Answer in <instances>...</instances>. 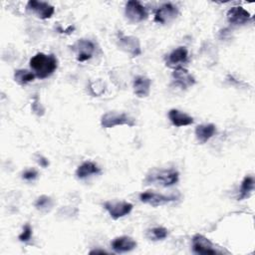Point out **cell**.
I'll return each instance as SVG.
<instances>
[{
    "instance_id": "1",
    "label": "cell",
    "mask_w": 255,
    "mask_h": 255,
    "mask_svg": "<svg viewBox=\"0 0 255 255\" xmlns=\"http://www.w3.org/2000/svg\"><path fill=\"white\" fill-rule=\"evenodd\" d=\"M30 68L39 79H46L50 77L58 68V60L53 55H46L44 53H37L30 59Z\"/></svg>"
},
{
    "instance_id": "2",
    "label": "cell",
    "mask_w": 255,
    "mask_h": 255,
    "mask_svg": "<svg viewBox=\"0 0 255 255\" xmlns=\"http://www.w3.org/2000/svg\"><path fill=\"white\" fill-rule=\"evenodd\" d=\"M179 173L175 169H153L145 177L146 184H155L163 187H169L177 183Z\"/></svg>"
},
{
    "instance_id": "3",
    "label": "cell",
    "mask_w": 255,
    "mask_h": 255,
    "mask_svg": "<svg viewBox=\"0 0 255 255\" xmlns=\"http://www.w3.org/2000/svg\"><path fill=\"white\" fill-rule=\"evenodd\" d=\"M123 125L133 127L135 125V122L132 118H130L125 113L109 112L103 115L101 118V126L104 128H110L116 126H123Z\"/></svg>"
},
{
    "instance_id": "4",
    "label": "cell",
    "mask_w": 255,
    "mask_h": 255,
    "mask_svg": "<svg viewBox=\"0 0 255 255\" xmlns=\"http://www.w3.org/2000/svg\"><path fill=\"white\" fill-rule=\"evenodd\" d=\"M125 15L130 23H139L146 19L147 12L140 2L135 0L128 1L125 7Z\"/></svg>"
},
{
    "instance_id": "5",
    "label": "cell",
    "mask_w": 255,
    "mask_h": 255,
    "mask_svg": "<svg viewBox=\"0 0 255 255\" xmlns=\"http://www.w3.org/2000/svg\"><path fill=\"white\" fill-rule=\"evenodd\" d=\"M104 207L112 218L119 219L129 214L133 206L131 203L127 201H106L104 203Z\"/></svg>"
},
{
    "instance_id": "6",
    "label": "cell",
    "mask_w": 255,
    "mask_h": 255,
    "mask_svg": "<svg viewBox=\"0 0 255 255\" xmlns=\"http://www.w3.org/2000/svg\"><path fill=\"white\" fill-rule=\"evenodd\" d=\"M178 16V8L171 3L162 4L154 14V22L158 24H168Z\"/></svg>"
},
{
    "instance_id": "7",
    "label": "cell",
    "mask_w": 255,
    "mask_h": 255,
    "mask_svg": "<svg viewBox=\"0 0 255 255\" xmlns=\"http://www.w3.org/2000/svg\"><path fill=\"white\" fill-rule=\"evenodd\" d=\"M139 199L141 202L149 204L153 207L164 205L166 203L172 202L177 199L176 195H164L161 193H156L152 191H145L139 194Z\"/></svg>"
},
{
    "instance_id": "8",
    "label": "cell",
    "mask_w": 255,
    "mask_h": 255,
    "mask_svg": "<svg viewBox=\"0 0 255 255\" xmlns=\"http://www.w3.org/2000/svg\"><path fill=\"white\" fill-rule=\"evenodd\" d=\"M26 8L28 11H31L34 14H36L37 17H39L40 19H49L53 16L55 12L54 6L50 5L47 2L37 0L28 1Z\"/></svg>"
},
{
    "instance_id": "9",
    "label": "cell",
    "mask_w": 255,
    "mask_h": 255,
    "mask_svg": "<svg viewBox=\"0 0 255 255\" xmlns=\"http://www.w3.org/2000/svg\"><path fill=\"white\" fill-rule=\"evenodd\" d=\"M74 50L77 53V60L79 62H85L93 58L96 52L95 44L87 39H81L73 46Z\"/></svg>"
},
{
    "instance_id": "10",
    "label": "cell",
    "mask_w": 255,
    "mask_h": 255,
    "mask_svg": "<svg viewBox=\"0 0 255 255\" xmlns=\"http://www.w3.org/2000/svg\"><path fill=\"white\" fill-rule=\"evenodd\" d=\"M192 250L194 253L201 255L218 253L212 242L202 234H195L192 237Z\"/></svg>"
},
{
    "instance_id": "11",
    "label": "cell",
    "mask_w": 255,
    "mask_h": 255,
    "mask_svg": "<svg viewBox=\"0 0 255 255\" xmlns=\"http://www.w3.org/2000/svg\"><path fill=\"white\" fill-rule=\"evenodd\" d=\"M226 16H227L228 22L234 26L244 25L247 22H249L252 18L251 14L241 6L231 7L227 11Z\"/></svg>"
},
{
    "instance_id": "12",
    "label": "cell",
    "mask_w": 255,
    "mask_h": 255,
    "mask_svg": "<svg viewBox=\"0 0 255 255\" xmlns=\"http://www.w3.org/2000/svg\"><path fill=\"white\" fill-rule=\"evenodd\" d=\"M173 83L181 89H187L195 84L194 77L183 67H178L171 74Z\"/></svg>"
},
{
    "instance_id": "13",
    "label": "cell",
    "mask_w": 255,
    "mask_h": 255,
    "mask_svg": "<svg viewBox=\"0 0 255 255\" xmlns=\"http://www.w3.org/2000/svg\"><path fill=\"white\" fill-rule=\"evenodd\" d=\"M119 46L122 50L129 54L131 57H136L140 55V43L136 37L133 36H124L119 37Z\"/></svg>"
},
{
    "instance_id": "14",
    "label": "cell",
    "mask_w": 255,
    "mask_h": 255,
    "mask_svg": "<svg viewBox=\"0 0 255 255\" xmlns=\"http://www.w3.org/2000/svg\"><path fill=\"white\" fill-rule=\"evenodd\" d=\"M188 60V51L185 47H178L168 54L166 58V66L169 68L176 69L181 67L182 64L186 63Z\"/></svg>"
},
{
    "instance_id": "15",
    "label": "cell",
    "mask_w": 255,
    "mask_h": 255,
    "mask_svg": "<svg viewBox=\"0 0 255 255\" xmlns=\"http://www.w3.org/2000/svg\"><path fill=\"white\" fill-rule=\"evenodd\" d=\"M112 248L115 252L117 253H125V252H129L133 250L136 247V241H134L131 237L123 235L116 237L112 243Z\"/></svg>"
},
{
    "instance_id": "16",
    "label": "cell",
    "mask_w": 255,
    "mask_h": 255,
    "mask_svg": "<svg viewBox=\"0 0 255 255\" xmlns=\"http://www.w3.org/2000/svg\"><path fill=\"white\" fill-rule=\"evenodd\" d=\"M151 80L145 76H136L132 82L133 93L138 98H145L150 93Z\"/></svg>"
},
{
    "instance_id": "17",
    "label": "cell",
    "mask_w": 255,
    "mask_h": 255,
    "mask_svg": "<svg viewBox=\"0 0 255 255\" xmlns=\"http://www.w3.org/2000/svg\"><path fill=\"white\" fill-rule=\"evenodd\" d=\"M168 119L171 122V124L175 127H185L193 124V118L190 117L189 115L176 110V109H171L168 112Z\"/></svg>"
},
{
    "instance_id": "18",
    "label": "cell",
    "mask_w": 255,
    "mask_h": 255,
    "mask_svg": "<svg viewBox=\"0 0 255 255\" xmlns=\"http://www.w3.org/2000/svg\"><path fill=\"white\" fill-rule=\"evenodd\" d=\"M216 132V127L213 124H203L195 128V137L200 143H205Z\"/></svg>"
},
{
    "instance_id": "19",
    "label": "cell",
    "mask_w": 255,
    "mask_h": 255,
    "mask_svg": "<svg viewBox=\"0 0 255 255\" xmlns=\"http://www.w3.org/2000/svg\"><path fill=\"white\" fill-rule=\"evenodd\" d=\"M101 173V168L93 161H85L78 166L76 170V176L80 179L87 178L91 175H97Z\"/></svg>"
},
{
    "instance_id": "20",
    "label": "cell",
    "mask_w": 255,
    "mask_h": 255,
    "mask_svg": "<svg viewBox=\"0 0 255 255\" xmlns=\"http://www.w3.org/2000/svg\"><path fill=\"white\" fill-rule=\"evenodd\" d=\"M253 189H254V178L250 175L245 176L241 182L238 198L240 200H242V199L249 197V195L251 194Z\"/></svg>"
},
{
    "instance_id": "21",
    "label": "cell",
    "mask_w": 255,
    "mask_h": 255,
    "mask_svg": "<svg viewBox=\"0 0 255 255\" xmlns=\"http://www.w3.org/2000/svg\"><path fill=\"white\" fill-rule=\"evenodd\" d=\"M36 75L28 70H24V69H19L16 70L14 73V80L15 82H17L19 85H27L28 83H31L35 80Z\"/></svg>"
},
{
    "instance_id": "22",
    "label": "cell",
    "mask_w": 255,
    "mask_h": 255,
    "mask_svg": "<svg viewBox=\"0 0 255 255\" xmlns=\"http://www.w3.org/2000/svg\"><path fill=\"white\" fill-rule=\"evenodd\" d=\"M168 234V231L166 228L162 227V226H157V227H153V228H149L146 230L145 232V236L152 241H158V240H163L164 238H166Z\"/></svg>"
},
{
    "instance_id": "23",
    "label": "cell",
    "mask_w": 255,
    "mask_h": 255,
    "mask_svg": "<svg viewBox=\"0 0 255 255\" xmlns=\"http://www.w3.org/2000/svg\"><path fill=\"white\" fill-rule=\"evenodd\" d=\"M35 207L39 210H43V209H48L50 207H52L53 202L51 197L47 196V195H41L40 197H38L34 203Z\"/></svg>"
},
{
    "instance_id": "24",
    "label": "cell",
    "mask_w": 255,
    "mask_h": 255,
    "mask_svg": "<svg viewBox=\"0 0 255 255\" xmlns=\"http://www.w3.org/2000/svg\"><path fill=\"white\" fill-rule=\"evenodd\" d=\"M32 234H33V230H32V227L29 223L25 224V226L23 227V230L21 232V234L18 236L19 240L21 242H29L31 240V237H32Z\"/></svg>"
},
{
    "instance_id": "25",
    "label": "cell",
    "mask_w": 255,
    "mask_h": 255,
    "mask_svg": "<svg viewBox=\"0 0 255 255\" xmlns=\"http://www.w3.org/2000/svg\"><path fill=\"white\" fill-rule=\"evenodd\" d=\"M38 176V171L36 169H27L25 170L23 173H22V178L25 179V180H34L36 179Z\"/></svg>"
},
{
    "instance_id": "26",
    "label": "cell",
    "mask_w": 255,
    "mask_h": 255,
    "mask_svg": "<svg viewBox=\"0 0 255 255\" xmlns=\"http://www.w3.org/2000/svg\"><path fill=\"white\" fill-rule=\"evenodd\" d=\"M38 162H39V164H40L41 166H43V167H46V166L49 165L48 159L45 158V157H43V156H41V155L38 156Z\"/></svg>"
},
{
    "instance_id": "27",
    "label": "cell",
    "mask_w": 255,
    "mask_h": 255,
    "mask_svg": "<svg viewBox=\"0 0 255 255\" xmlns=\"http://www.w3.org/2000/svg\"><path fill=\"white\" fill-rule=\"evenodd\" d=\"M98 254V253H102V254H104V253H107V251H105V250H98V249H96V250H92L91 252H90V254Z\"/></svg>"
}]
</instances>
